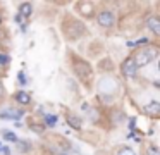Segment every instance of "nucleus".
Listing matches in <instances>:
<instances>
[{"mask_svg": "<svg viewBox=\"0 0 160 155\" xmlns=\"http://www.w3.org/2000/svg\"><path fill=\"white\" fill-rule=\"evenodd\" d=\"M14 98H16V102L21 103V105H28V103L31 102V96H29V93H26V91H18L14 95Z\"/></svg>", "mask_w": 160, "mask_h": 155, "instance_id": "10", "label": "nucleus"}, {"mask_svg": "<svg viewBox=\"0 0 160 155\" xmlns=\"http://www.w3.org/2000/svg\"><path fill=\"white\" fill-rule=\"evenodd\" d=\"M18 78H19V83H21V85H26V83H28V81H26V74L22 71H19Z\"/></svg>", "mask_w": 160, "mask_h": 155, "instance_id": "20", "label": "nucleus"}, {"mask_svg": "<svg viewBox=\"0 0 160 155\" xmlns=\"http://www.w3.org/2000/svg\"><path fill=\"white\" fill-rule=\"evenodd\" d=\"M62 33L66 34L71 41H74V40H78L79 36H83V34L86 33V28H84V24L81 23V21H76V19H72V17H67V19L62 23Z\"/></svg>", "mask_w": 160, "mask_h": 155, "instance_id": "1", "label": "nucleus"}, {"mask_svg": "<svg viewBox=\"0 0 160 155\" xmlns=\"http://www.w3.org/2000/svg\"><path fill=\"white\" fill-rule=\"evenodd\" d=\"M117 155H136V153H134V150L129 148V147H121L117 150Z\"/></svg>", "mask_w": 160, "mask_h": 155, "instance_id": "13", "label": "nucleus"}, {"mask_svg": "<svg viewBox=\"0 0 160 155\" xmlns=\"http://www.w3.org/2000/svg\"><path fill=\"white\" fill-rule=\"evenodd\" d=\"M19 16L21 17H29L33 14V5L29 2H24V3H21V5H19Z\"/></svg>", "mask_w": 160, "mask_h": 155, "instance_id": "11", "label": "nucleus"}, {"mask_svg": "<svg viewBox=\"0 0 160 155\" xmlns=\"http://www.w3.org/2000/svg\"><path fill=\"white\" fill-rule=\"evenodd\" d=\"M157 55H158V50H157L155 47H145V48L136 52L132 60H134L136 67L139 69V67H145L146 64H150L152 60H155Z\"/></svg>", "mask_w": 160, "mask_h": 155, "instance_id": "2", "label": "nucleus"}, {"mask_svg": "<svg viewBox=\"0 0 160 155\" xmlns=\"http://www.w3.org/2000/svg\"><path fill=\"white\" fill-rule=\"evenodd\" d=\"M143 112H145L148 117H152V119H157V117L160 116V103L158 102L146 103V105L143 107Z\"/></svg>", "mask_w": 160, "mask_h": 155, "instance_id": "7", "label": "nucleus"}, {"mask_svg": "<svg viewBox=\"0 0 160 155\" xmlns=\"http://www.w3.org/2000/svg\"><path fill=\"white\" fill-rule=\"evenodd\" d=\"M74 72H76V76L79 79H83L84 83H90V79L93 78V71H91V65L88 64L86 60H83V59H76L74 60Z\"/></svg>", "mask_w": 160, "mask_h": 155, "instance_id": "3", "label": "nucleus"}, {"mask_svg": "<svg viewBox=\"0 0 160 155\" xmlns=\"http://www.w3.org/2000/svg\"><path fill=\"white\" fill-rule=\"evenodd\" d=\"M146 28H148L155 36H158V34H160V19L157 16L148 17V19H146Z\"/></svg>", "mask_w": 160, "mask_h": 155, "instance_id": "9", "label": "nucleus"}, {"mask_svg": "<svg viewBox=\"0 0 160 155\" xmlns=\"http://www.w3.org/2000/svg\"><path fill=\"white\" fill-rule=\"evenodd\" d=\"M31 129H33V131H36V133H42L43 127H42V126H31Z\"/></svg>", "mask_w": 160, "mask_h": 155, "instance_id": "23", "label": "nucleus"}, {"mask_svg": "<svg viewBox=\"0 0 160 155\" xmlns=\"http://www.w3.org/2000/svg\"><path fill=\"white\" fill-rule=\"evenodd\" d=\"M76 10L83 17H93L95 16V3H91V2H78L76 3Z\"/></svg>", "mask_w": 160, "mask_h": 155, "instance_id": "6", "label": "nucleus"}, {"mask_svg": "<svg viewBox=\"0 0 160 155\" xmlns=\"http://www.w3.org/2000/svg\"><path fill=\"white\" fill-rule=\"evenodd\" d=\"M9 62V55L7 54H0V64H7Z\"/></svg>", "mask_w": 160, "mask_h": 155, "instance_id": "21", "label": "nucleus"}, {"mask_svg": "<svg viewBox=\"0 0 160 155\" xmlns=\"http://www.w3.org/2000/svg\"><path fill=\"white\" fill-rule=\"evenodd\" d=\"M45 124L50 126V127H53L57 124V116H53V114L52 116H45Z\"/></svg>", "mask_w": 160, "mask_h": 155, "instance_id": "15", "label": "nucleus"}, {"mask_svg": "<svg viewBox=\"0 0 160 155\" xmlns=\"http://www.w3.org/2000/svg\"><path fill=\"white\" fill-rule=\"evenodd\" d=\"M121 71L122 74L126 76V78H134L136 76V71H138V67H136L134 60H132V57H128L124 62L121 64Z\"/></svg>", "mask_w": 160, "mask_h": 155, "instance_id": "5", "label": "nucleus"}, {"mask_svg": "<svg viewBox=\"0 0 160 155\" xmlns=\"http://www.w3.org/2000/svg\"><path fill=\"white\" fill-rule=\"evenodd\" d=\"M97 23H98V26H102V28H112V26H114V23H115L114 12L108 10V9L100 10V12L97 14Z\"/></svg>", "mask_w": 160, "mask_h": 155, "instance_id": "4", "label": "nucleus"}, {"mask_svg": "<svg viewBox=\"0 0 160 155\" xmlns=\"http://www.w3.org/2000/svg\"><path fill=\"white\" fill-rule=\"evenodd\" d=\"M67 122H69L71 127H74V129H81V119L76 116V114H67Z\"/></svg>", "mask_w": 160, "mask_h": 155, "instance_id": "12", "label": "nucleus"}, {"mask_svg": "<svg viewBox=\"0 0 160 155\" xmlns=\"http://www.w3.org/2000/svg\"><path fill=\"white\" fill-rule=\"evenodd\" d=\"M4 95H5V88H4V85H2V81H0V100L4 98Z\"/></svg>", "mask_w": 160, "mask_h": 155, "instance_id": "22", "label": "nucleus"}, {"mask_svg": "<svg viewBox=\"0 0 160 155\" xmlns=\"http://www.w3.org/2000/svg\"><path fill=\"white\" fill-rule=\"evenodd\" d=\"M18 143H19L21 152H29V148H31V147H29V143H26V141H22V143H21V141H18Z\"/></svg>", "mask_w": 160, "mask_h": 155, "instance_id": "19", "label": "nucleus"}, {"mask_svg": "<svg viewBox=\"0 0 160 155\" xmlns=\"http://www.w3.org/2000/svg\"><path fill=\"white\" fill-rule=\"evenodd\" d=\"M138 45H148V38H139L136 41H128V47H138Z\"/></svg>", "mask_w": 160, "mask_h": 155, "instance_id": "14", "label": "nucleus"}, {"mask_svg": "<svg viewBox=\"0 0 160 155\" xmlns=\"http://www.w3.org/2000/svg\"><path fill=\"white\" fill-rule=\"evenodd\" d=\"M4 138L7 141H16V143H18V136H16V133H12V131H4Z\"/></svg>", "mask_w": 160, "mask_h": 155, "instance_id": "16", "label": "nucleus"}, {"mask_svg": "<svg viewBox=\"0 0 160 155\" xmlns=\"http://www.w3.org/2000/svg\"><path fill=\"white\" fill-rule=\"evenodd\" d=\"M0 24H2V17H0Z\"/></svg>", "mask_w": 160, "mask_h": 155, "instance_id": "25", "label": "nucleus"}, {"mask_svg": "<svg viewBox=\"0 0 160 155\" xmlns=\"http://www.w3.org/2000/svg\"><path fill=\"white\" fill-rule=\"evenodd\" d=\"M146 155H160V150H158L157 147H153V145H152V147L146 148Z\"/></svg>", "mask_w": 160, "mask_h": 155, "instance_id": "18", "label": "nucleus"}, {"mask_svg": "<svg viewBox=\"0 0 160 155\" xmlns=\"http://www.w3.org/2000/svg\"><path fill=\"white\" fill-rule=\"evenodd\" d=\"M22 116H24V110L22 109H7V110H2V112H0V117H2V119L19 121Z\"/></svg>", "mask_w": 160, "mask_h": 155, "instance_id": "8", "label": "nucleus"}, {"mask_svg": "<svg viewBox=\"0 0 160 155\" xmlns=\"http://www.w3.org/2000/svg\"><path fill=\"white\" fill-rule=\"evenodd\" d=\"M0 152H4L5 155H9V153H11V150H9V148H0Z\"/></svg>", "mask_w": 160, "mask_h": 155, "instance_id": "24", "label": "nucleus"}, {"mask_svg": "<svg viewBox=\"0 0 160 155\" xmlns=\"http://www.w3.org/2000/svg\"><path fill=\"white\" fill-rule=\"evenodd\" d=\"M124 119V114L119 112V110H114V116H112V122L114 124H119V121Z\"/></svg>", "mask_w": 160, "mask_h": 155, "instance_id": "17", "label": "nucleus"}]
</instances>
